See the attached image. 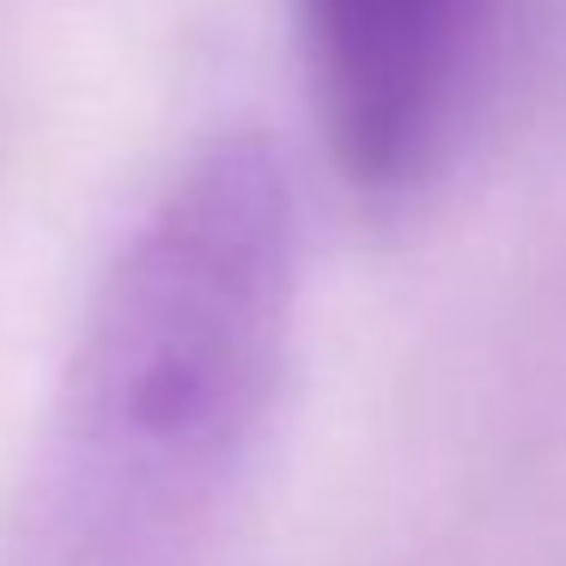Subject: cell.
I'll return each mask as SVG.
<instances>
[{
    "instance_id": "1",
    "label": "cell",
    "mask_w": 566,
    "mask_h": 566,
    "mask_svg": "<svg viewBox=\"0 0 566 566\" xmlns=\"http://www.w3.org/2000/svg\"><path fill=\"white\" fill-rule=\"evenodd\" d=\"M298 189L262 135H220L111 256L31 500L43 566H153L213 512L281 390Z\"/></svg>"
},
{
    "instance_id": "2",
    "label": "cell",
    "mask_w": 566,
    "mask_h": 566,
    "mask_svg": "<svg viewBox=\"0 0 566 566\" xmlns=\"http://www.w3.org/2000/svg\"><path fill=\"white\" fill-rule=\"evenodd\" d=\"M493 0H298L323 140L359 196H402L439 159Z\"/></svg>"
}]
</instances>
